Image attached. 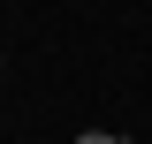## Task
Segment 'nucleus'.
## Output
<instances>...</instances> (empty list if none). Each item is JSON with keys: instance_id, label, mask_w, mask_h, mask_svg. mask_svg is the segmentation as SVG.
Here are the masks:
<instances>
[{"instance_id": "f257e3e1", "label": "nucleus", "mask_w": 152, "mask_h": 144, "mask_svg": "<svg viewBox=\"0 0 152 144\" xmlns=\"http://www.w3.org/2000/svg\"><path fill=\"white\" fill-rule=\"evenodd\" d=\"M76 144H122V137H114V129H84Z\"/></svg>"}]
</instances>
